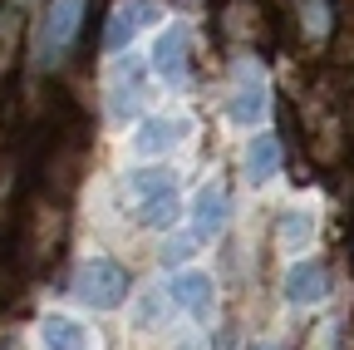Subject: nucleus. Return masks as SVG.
Returning a JSON list of instances; mask_svg holds the SVG:
<instances>
[{"label":"nucleus","mask_w":354,"mask_h":350,"mask_svg":"<svg viewBox=\"0 0 354 350\" xmlns=\"http://www.w3.org/2000/svg\"><path fill=\"white\" fill-rule=\"evenodd\" d=\"M335 345H339V326H335V321L315 326V350H335Z\"/></svg>","instance_id":"obj_19"},{"label":"nucleus","mask_w":354,"mask_h":350,"mask_svg":"<svg viewBox=\"0 0 354 350\" xmlns=\"http://www.w3.org/2000/svg\"><path fill=\"white\" fill-rule=\"evenodd\" d=\"M261 109H266V79H261V69H241L236 99H232V119L236 123H256Z\"/></svg>","instance_id":"obj_13"},{"label":"nucleus","mask_w":354,"mask_h":350,"mask_svg":"<svg viewBox=\"0 0 354 350\" xmlns=\"http://www.w3.org/2000/svg\"><path fill=\"white\" fill-rule=\"evenodd\" d=\"M330 291V267L315 256H305V261H290L286 267V301L290 306H310V301H320Z\"/></svg>","instance_id":"obj_5"},{"label":"nucleus","mask_w":354,"mask_h":350,"mask_svg":"<svg viewBox=\"0 0 354 350\" xmlns=\"http://www.w3.org/2000/svg\"><path fill=\"white\" fill-rule=\"evenodd\" d=\"M177 193H162V198H153V202H143V212H138V222L143 227H172L177 222Z\"/></svg>","instance_id":"obj_15"},{"label":"nucleus","mask_w":354,"mask_h":350,"mask_svg":"<svg viewBox=\"0 0 354 350\" xmlns=\"http://www.w3.org/2000/svg\"><path fill=\"white\" fill-rule=\"evenodd\" d=\"M167 301H172V306H183L187 316L207 321V316H212V277H207V272H183V277L172 281Z\"/></svg>","instance_id":"obj_8"},{"label":"nucleus","mask_w":354,"mask_h":350,"mask_svg":"<svg viewBox=\"0 0 354 350\" xmlns=\"http://www.w3.org/2000/svg\"><path fill=\"white\" fill-rule=\"evenodd\" d=\"M44 350H88V331L74 316H44Z\"/></svg>","instance_id":"obj_14"},{"label":"nucleus","mask_w":354,"mask_h":350,"mask_svg":"<svg viewBox=\"0 0 354 350\" xmlns=\"http://www.w3.org/2000/svg\"><path fill=\"white\" fill-rule=\"evenodd\" d=\"M251 350H276V345H261V340H256V345H251Z\"/></svg>","instance_id":"obj_20"},{"label":"nucleus","mask_w":354,"mask_h":350,"mask_svg":"<svg viewBox=\"0 0 354 350\" xmlns=\"http://www.w3.org/2000/svg\"><path fill=\"white\" fill-rule=\"evenodd\" d=\"M153 69L167 79V84H187V30L183 25H172L158 35V45H153Z\"/></svg>","instance_id":"obj_7"},{"label":"nucleus","mask_w":354,"mask_h":350,"mask_svg":"<svg viewBox=\"0 0 354 350\" xmlns=\"http://www.w3.org/2000/svg\"><path fill=\"white\" fill-rule=\"evenodd\" d=\"M300 6V25H305V35H330V0H295Z\"/></svg>","instance_id":"obj_16"},{"label":"nucleus","mask_w":354,"mask_h":350,"mask_svg":"<svg viewBox=\"0 0 354 350\" xmlns=\"http://www.w3.org/2000/svg\"><path fill=\"white\" fill-rule=\"evenodd\" d=\"M128 291H133V277L109 256H94V261H84L74 272V296L84 306H94V311H118Z\"/></svg>","instance_id":"obj_1"},{"label":"nucleus","mask_w":354,"mask_h":350,"mask_svg":"<svg viewBox=\"0 0 354 350\" xmlns=\"http://www.w3.org/2000/svg\"><path fill=\"white\" fill-rule=\"evenodd\" d=\"M187 119H172V114H158V119H143L138 123V134H133V153H143V158H153V153H172L177 143L187 139Z\"/></svg>","instance_id":"obj_4"},{"label":"nucleus","mask_w":354,"mask_h":350,"mask_svg":"<svg viewBox=\"0 0 354 350\" xmlns=\"http://www.w3.org/2000/svg\"><path fill=\"white\" fill-rule=\"evenodd\" d=\"M143 25H148V0H118V6H113V20L104 25V50H109V55L128 50L133 35H138Z\"/></svg>","instance_id":"obj_6"},{"label":"nucleus","mask_w":354,"mask_h":350,"mask_svg":"<svg viewBox=\"0 0 354 350\" xmlns=\"http://www.w3.org/2000/svg\"><path fill=\"white\" fill-rule=\"evenodd\" d=\"M162 291H143L138 296V306H133V331H153L158 326V316H162Z\"/></svg>","instance_id":"obj_17"},{"label":"nucleus","mask_w":354,"mask_h":350,"mask_svg":"<svg viewBox=\"0 0 354 350\" xmlns=\"http://www.w3.org/2000/svg\"><path fill=\"white\" fill-rule=\"evenodd\" d=\"M123 193L138 202H153L162 193H177V173L172 168H133V173H123Z\"/></svg>","instance_id":"obj_12"},{"label":"nucleus","mask_w":354,"mask_h":350,"mask_svg":"<svg viewBox=\"0 0 354 350\" xmlns=\"http://www.w3.org/2000/svg\"><path fill=\"white\" fill-rule=\"evenodd\" d=\"M192 227H197V237H221V227H227V188H221V183H207L197 193Z\"/></svg>","instance_id":"obj_9"},{"label":"nucleus","mask_w":354,"mask_h":350,"mask_svg":"<svg viewBox=\"0 0 354 350\" xmlns=\"http://www.w3.org/2000/svg\"><path fill=\"white\" fill-rule=\"evenodd\" d=\"M59 237H64V212H59V202L35 198V202L25 207V217H20V252H25V261H30V267L50 261L55 247H59Z\"/></svg>","instance_id":"obj_2"},{"label":"nucleus","mask_w":354,"mask_h":350,"mask_svg":"<svg viewBox=\"0 0 354 350\" xmlns=\"http://www.w3.org/2000/svg\"><path fill=\"white\" fill-rule=\"evenodd\" d=\"M187 256H192V242H187V237H177V242L162 247V267H177V261H187Z\"/></svg>","instance_id":"obj_18"},{"label":"nucleus","mask_w":354,"mask_h":350,"mask_svg":"<svg viewBox=\"0 0 354 350\" xmlns=\"http://www.w3.org/2000/svg\"><path fill=\"white\" fill-rule=\"evenodd\" d=\"M310 242H315V212L286 207V212L276 217V247H281V252H305Z\"/></svg>","instance_id":"obj_11"},{"label":"nucleus","mask_w":354,"mask_h":350,"mask_svg":"<svg viewBox=\"0 0 354 350\" xmlns=\"http://www.w3.org/2000/svg\"><path fill=\"white\" fill-rule=\"evenodd\" d=\"M281 173V139L276 134H256L251 143H246V183H271Z\"/></svg>","instance_id":"obj_10"},{"label":"nucleus","mask_w":354,"mask_h":350,"mask_svg":"<svg viewBox=\"0 0 354 350\" xmlns=\"http://www.w3.org/2000/svg\"><path fill=\"white\" fill-rule=\"evenodd\" d=\"M79 20H84V0H50L44 25H39V60H44V64L59 60V55L74 45Z\"/></svg>","instance_id":"obj_3"}]
</instances>
